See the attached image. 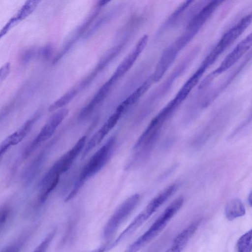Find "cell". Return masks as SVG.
<instances>
[{"mask_svg":"<svg viewBox=\"0 0 252 252\" xmlns=\"http://www.w3.org/2000/svg\"><path fill=\"white\" fill-rule=\"evenodd\" d=\"M11 69L9 63H6L0 67V83L2 82L9 75Z\"/></svg>","mask_w":252,"mask_h":252,"instance_id":"obj_25","label":"cell"},{"mask_svg":"<svg viewBox=\"0 0 252 252\" xmlns=\"http://www.w3.org/2000/svg\"><path fill=\"white\" fill-rule=\"evenodd\" d=\"M252 34L248 35L226 56L221 64L200 84L199 88L206 87L217 75L222 73L232 66L251 48Z\"/></svg>","mask_w":252,"mask_h":252,"instance_id":"obj_6","label":"cell"},{"mask_svg":"<svg viewBox=\"0 0 252 252\" xmlns=\"http://www.w3.org/2000/svg\"><path fill=\"white\" fill-rule=\"evenodd\" d=\"M36 50L33 48H31L26 50L22 54L21 60L23 63H27L30 62L36 55Z\"/></svg>","mask_w":252,"mask_h":252,"instance_id":"obj_24","label":"cell"},{"mask_svg":"<svg viewBox=\"0 0 252 252\" xmlns=\"http://www.w3.org/2000/svg\"><path fill=\"white\" fill-rule=\"evenodd\" d=\"M252 22V14H248L222 36L214 47L221 55L247 29Z\"/></svg>","mask_w":252,"mask_h":252,"instance_id":"obj_8","label":"cell"},{"mask_svg":"<svg viewBox=\"0 0 252 252\" xmlns=\"http://www.w3.org/2000/svg\"><path fill=\"white\" fill-rule=\"evenodd\" d=\"M177 188V185L173 184L154 197L146 208L135 218L125 231L121 234L122 235L124 236L141 225L175 193Z\"/></svg>","mask_w":252,"mask_h":252,"instance_id":"obj_5","label":"cell"},{"mask_svg":"<svg viewBox=\"0 0 252 252\" xmlns=\"http://www.w3.org/2000/svg\"><path fill=\"white\" fill-rule=\"evenodd\" d=\"M252 244V233L251 229L238 239L236 245L237 252H251Z\"/></svg>","mask_w":252,"mask_h":252,"instance_id":"obj_21","label":"cell"},{"mask_svg":"<svg viewBox=\"0 0 252 252\" xmlns=\"http://www.w3.org/2000/svg\"><path fill=\"white\" fill-rule=\"evenodd\" d=\"M39 53L43 58H47L51 53V47L49 45H46L41 50L39 51Z\"/></svg>","mask_w":252,"mask_h":252,"instance_id":"obj_28","label":"cell"},{"mask_svg":"<svg viewBox=\"0 0 252 252\" xmlns=\"http://www.w3.org/2000/svg\"><path fill=\"white\" fill-rule=\"evenodd\" d=\"M180 51L174 43L163 51L152 74L154 82H158L163 77L174 62Z\"/></svg>","mask_w":252,"mask_h":252,"instance_id":"obj_12","label":"cell"},{"mask_svg":"<svg viewBox=\"0 0 252 252\" xmlns=\"http://www.w3.org/2000/svg\"><path fill=\"white\" fill-rule=\"evenodd\" d=\"M245 213L246 209L242 201L237 198L230 200L225 207L224 214L229 220H232L242 217Z\"/></svg>","mask_w":252,"mask_h":252,"instance_id":"obj_18","label":"cell"},{"mask_svg":"<svg viewBox=\"0 0 252 252\" xmlns=\"http://www.w3.org/2000/svg\"><path fill=\"white\" fill-rule=\"evenodd\" d=\"M207 69L206 67L201 64L196 71L183 85L175 97L182 102L199 82Z\"/></svg>","mask_w":252,"mask_h":252,"instance_id":"obj_15","label":"cell"},{"mask_svg":"<svg viewBox=\"0 0 252 252\" xmlns=\"http://www.w3.org/2000/svg\"><path fill=\"white\" fill-rule=\"evenodd\" d=\"M184 198L178 197L173 201L160 215L149 228L126 252H136L141 247L154 239L167 225L182 207Z\"/></svg>","mask_w":252,"mask_h":252,"instance_id":"obj_2","label":"cell"},{"mask_svg":"<svg viewBox=\"0 0 252 252\" xmlns=\"http://www.w3.org/2000/svg\"><path fill=\"white\" fill-rule=\"evenodd\" d=\"M77 91L76 89H72L66 92L62 96L51 104L48 107L49 112H54L63 108L75 97Z\"/></svg>","mask_w":252,"mask_h":252,"instance_id":"obj_20","label":"cell"},{"mask_svg":"<svg viewBox=\"0 0 252 252\" xmlns=\"http://www.w3.org/2000/svg\"><path fill=\"white\" fill-rule=\"evenodd\" d=\"M115 81L114 79L111 77L109 80L101 86L89 103L81 110L79 115L80 118L84 119L91 114L95 107L105 98L111 86Z\"/></svg>","mask_w":252,"mask_h":252,"instance_id":"obj_14","label":"cell"},{"mask_svg":"<svg viewBox=\"0 0 252 252\" xmlns=\"http://www.w3.org/2000/svg\"><path fill=\"white\" fill-rule=\"evenodd\" d=\"M116 142V137H111L90 158L82 169L73 188L66 197L65 201L74 197L84 184L105 165L111 156Z\"/></svg>","mask_w":252,"mask_h":252,"instance_id":"obj_1","label":"cell"},{"mask_svg":"<svg viewBox=\"0 0 252 252\" xmlns=\"http://www.w3.org/2000/svg\"><path fill=\"white\" fill-rule=\"evenodd\" d=\"M21 248L20 242H17L8 246L1 252H20Z\"/></svg>","mask_w":252,"mask_h":252,"instance_id":"obj_26","label":"cell"},{"mask_svg":"<svg viewBox=\"0 0 252 252\" xmlns=\"http://www.w3.org/2000/svg\"><path fill=\"white\" fill-rule=\"evenodd\" d=\"M68 113V109L63 108L52 114L25 150L23 155V158H28L41 144L50 139Z\"/></svg>","mask_w":252,"mask_h":252,"instance_id":"obj_4","label":"cell"},{"mask_svg":"<svg viewBox=\"0 0 252 252\" xmlns=\"http://www.w3.org/2000/svg\"><path fill=\"white\" fill-rule=\"evenodd\" d=\"M8 216V210L7 208H3L0 210V225L6 220Z\"/></svg>","mask_w":252,"mask_h":252,"instance_id":"obj_27","label":"cell"},{"mask_svg":"<svg viewBox=\"0 0 252 252\" xmlns=\"http://www.w3.org/2000/svg\"><path fill=\"white\" fill-rule=\"evenodd\" d=\"M40 2V0H37L27 1L12 18L17 24L29 16L36 9Z\"/></svg>","mask_w":252,"mask_h":252,"instance_id":"obj_19","label":"cell"},{"mask_svg":"<svg viewBox=\"0 0 252 252\" xmlns=\"http://www.w3.org/2000/svg\"><path fill=\"white\" fill-rule=\"evenodd\" d=\"M222 2L212 0L207 3L189 20L185 31L195 36Z\"/></svg>","mask_w":252,"mask_h":252,"instance_id":"obj_10","label":"cell"},{"mask_svg":"<svg viewBox=\"0 0 252 252\" xmlns=\"http://www.w3.org/2000/svg\"><path fill=\"white\" fill-rule=\"evenodd\" d=\"M41 115L40 111H37L27 120L17 131L9 135L13 146L18 144L30 132L35 122Z\"/></svg>","mask_w":252,"mask_h":252,"instance_id":"obj_16","label":"cell"},{"mask_svg":"<svg viewBox=\"0 0 252 252\" xmlns=\"http://www.w3.org/2000/svg\"><path fill=\"white\" fill-rule=\"evenodd\" d=\"M202 220L197 219L180 232L173 240L165 252H182L192 235L197 230Z\"/></svg>","mask_w":252,"mask_h":252,"instance_id":"obj_13","label":"cell"},{"mask_svg":"<svg viewBox=\"0 0 252 252\" xmlns=\"http://www.w3.org/2000/svg\"><path fill=\"white\" fill-rule=\"evenodd\" d=\"M1 113L0 114V121L2 119V117L4 116L5 115V113L3 111L1 112Z\"/></svg>","mask_w":252,"mask_h":252,"instance_id":"obj_31","label":"cell"},{"mask_svg":"<svg viewBox=\"0 0 252 252\" xmlns=\"http://www.w3.org/2000/svg\"><path fill=\"white\" fill-rule=\"evenodd\" d=\"M252 192H250V193L249 194V195L248 196V203L249 204L250 206H252Z\"/></svg>","mask_w":252,"mask_h":252,"instance_id":"obj_29","label":"cell"},{"mask_svg":"<svg viewBox=\"0 0 252 252\" xmlns=\"http://www.w3.org/2000/svg\"><path fill=\"white\" fill-rule=\"evenodd\" d=\"M139 199V194L136 193L129 197L120 205L105 227L103 232L105 237H110L116 231L136 207Z\"/></svg>","mask_w":252,"mask_h":252,"instance_id":"obj_7","label":"cell"},{"mask_svg":"<svg viewBox=\"0 0 252 252\" xmlns=\"http://www.w3.org/2000/svg\"><path fill=\"white\" fill-rule=\"evenodd\" d=\"M154 82L153 75H151L119 105L125 111L129 106L134 104L140 99L149 90Z\"/></svg>","mask_w":252,"mask_h":252,"instance_id":"obj_17","label":"cell"},{"mask_svg":"<svg viewBox=\"0 0 252 252\" xmlns=\"http://www.w3.org/2000/svg\"><path fill=\"white\" fill-rule=\"evenodd\" d=\"M109 1L108 0H100L99 1V4L100 6H103L105 5L107 2H108Z\"/></svg>","mask_w":252,"mask_h":252,"instance_id":"obj_30","label":"cell"},{"mask_svg":"<svg viewBox=\"0 0 252 252\" xmlns=\"http://www.w3.org/2000/svg\"><path fill=\"white\" fill-rule=\"evenodd\" d=\"M86 139V136L81 137L70 150L54 163L41 180L39 188L48 186L69 169L76 158L83 151Z\"/></svg>","mask_w":252,"mask_h":252,"instance_id":"obj_3","label":"cell"},{"mask_svg":"<svg viewBox=\"0 0 252 252\" xmlns=\"http://www.w3.org/2000/svg\"><path fill=\"white\" fill-rule=\"evenodd\" d=\"M148 41V36L144 35L137 42L132 51L124 59L118 66L112 77L117 80L132 66L139 55L145 48Z\"/></svg>","mask_w":252,"mask_h":252,"instance_id":"obj_11","label":"cell"},{"mask_svg":"<svg viewBox=\"0 0 252 252\" xmlns=\"http://www.w3.org/2000/svg\"><path fill=\"white\" fill-rule=\"evenodd\" d=\"M55 234V231L50 232L34 249L33 252H46L54 237Z\"/></svg>","mask_w":252,"mask_h":252,"instance_id":"obj_23","label":"cell"},{"mask_svg":"<svg viewBox=\"0 0 252 252\" xmlns=\"http://www.w3.org/2000/svg\"><path fill=\"white\" fill-rule=\"evenodd\" d=\"M192 2H193L192 0H187L178 7L166 21V23L164 25H165L164 27L172 25L174 22H176L177 19L181 16V15Z\"/></svg>","mask_w":252,"mask_h":252,"instance_id":"obj_22","label":"cell"},{"mask_svg":"<svg viewBox=\"0 0 252 252\" xmlns=\"http://www.w3.org/2000/svg\"><path fill=\"white\" fill-rule=\"evenodd\" d=\"M122 113L116 110L94 134L87 144L85 146L81 155V159H83L87 156L98 145L118 123L122 115Z\"/></svg>","mask_w":252,"mask_h":252,"instance_id":"obj_9","label":"cell"}]
</instances>
